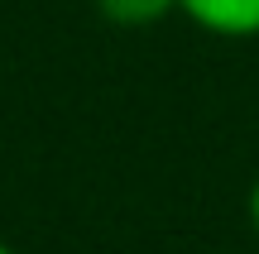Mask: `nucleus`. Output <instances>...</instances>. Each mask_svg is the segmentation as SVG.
Wrapping results in <instances>:
<instances>
[{
  "label": "nucleus",
  "mask_w": 259,
  "mask_h": 254,
  "mask_svg": "<svg viewBox=\"0 0 259 254\" xmlns=\"http://www.w3.org/2000/svg\"><path fill=\"white\" fill-rule=\"evenodd\" d=\"M250 226H254V235H259V178L250 182Z\"/></svg>",
  "instance_id": "nucleus-3"
},
{
  "label": "nucleus",
  "mask_w": 259,
  "mask_h": 254,
  "mask_svg": "<svg viewBox=\"0 0 259 254\" xmlns=\"http://www.w3.org/2000/svg\"><path fill=\"white\" fill-rule=\"evenodd\" d=\"M0 254H15V249H10V245H5V240H0Z\"/></svg>",
  "instance_id": "nucleus-4"
},
{
  "label": "nucleus",
  "mask_w": 259,
  "mask_h": 254,
  "mask_svg": "<svg viewBox=\"0 0 259 254\" xmlns=\"http://www.w3.org/2000/svg\"><path fill=\"white\" fill-rule=\"evenodd\" d=\"M96 15L115 29H149L158 19L178 15V0H92Z\"/></svg>",
  "instance_id": "nucleus-2"
},
{
  "label": "nucleus",
  "mask_w": 259,
  "mask_h": 254,
  "mask_svg": "<svg viewBox=\"0 0 259 254\" xmlns=\"http://www.w3.org/2000/svg\"><path fill=\"white\" fill-rule=\"evenodd\" d=\"M178 15L216 38H259V0H178Z\"/></svg>",
  "instance_id": "nucleus-1"
}]
</instances>
